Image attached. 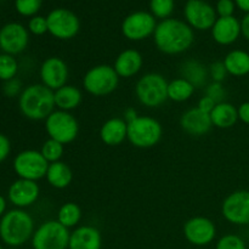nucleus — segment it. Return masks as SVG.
I'll use <instances>...</instances> for the list:
<instances>
[{
    "label": "nucleus",
    "mask_w": 249,
    "mask_h": 249,
    "mask_svg": "<svg viewBox=\"0 0 249 249\" xmlns=\"http://www.w3.org/2000/svg\"><path fill=\"white\" fill-rule=\"evenodd\" d=\"M248 249H249V247H248Z\"/></svg>",
    "instance_id": "nucleus-48"
},
{
    "label": "nucleus",
    "mask_w": 249,
    "mask_h": 249,
    "mask_svg": "<svg viewBox=\"0 0 249 249\" xmlns=\"http://www.w3.org/2000/svg\"><path fill=\"white\" fill-rule=\"evenodd\" d=\"M142 65V55L135 49H126L117 56L113 68L119 78H131L140 72Z\"/></svg>",
    "instance_id": "nucleus-21"
},
{
    "label": "nucleus",
    "mask_w": 249,
    "mask_h": 249,
    "mask_svg": "<svg viewBox=\"0 0 249 249\" xmlns=\"http://www.w3.org/2000/svg\"><path fill=\"white\" fill-rule=\"evenodd\" d=\"M135 95L148 108H157L168 100V82L160 73H147L138 80Z\"/></svg>",
    "instance_id": "nucleus-4"
},
{
    "label": "nucleus",
    "mask_w": 249,
    "mask_h": 249,
    "mask_svg": "<svg viewBox=\"0 0 249 249\" xmlns=\"http://www.w3.org/2000/svg\"><path fill=\"white\" fill-rule=\"evenodd\" d=\"M221 214L233 225H249L248 190H238L229 195L221 204Z\"/></svg>",
    "instance_id": "nucleus-11"
},
{
    "label": "nucleus",
    "mask_w": 249,
    "mask_h": 249,
    "mask_svg": "<svg viewBox=\"0 0 249 249\" xmlns=\"http://www.w3.org/2000/svg\"><path fill=\"white\" fill-rule=\"evenodd\" d=\"M241 34V22L236 17H220L212 28L213 39L220 45H231Z\"/></svg>",
    "instance_id": "nucleus-20"
},
{
    "label": "nucleus",
    "mask_w": 249,
    "mask_h": 249,
    "mask_svg": "<svg viewBox=\"0 0 249 249\" xmlns=\"http://www.w3.org/2000/svg\"><path fill=\"white\" fill-rule=\"evenodd\" d=\"M153 40L160 53L165 55H179L191 48L195 36L187 23L180 19L167 18L157 24Z\"/></svg>",
    "instance_id": "nucleus-1"
},
{
    "label": "nucleus",
    "mask_w": 249,
    "mask_h": 249,
    "mask_svg": "<svg viewBox=\"0 0 249 249\" xmlns=\"http://www.w3.org/2000/svg\"><path fill=\"white\" fill-rule=\"evenodd\" d=\"M209 75L215 83H223L229 74L223 61H215L209 66Z\"/></svg>",
    "instance_id": "nucleus-36"
},
{
    "label": "nucleus",
    "mask_w": 249,
    "mask_h": 249,
    "mask_svg": "<svg viewBox=\"0 0 249 249\" xmlns=\"http://www.w3.org/2000/svg\"><path fill=\"white\" fill-rule=\"evenodd\" d=\"M155 16L145 11H138L129 15L122 23V33L126 39L140 41L152 36L156 31Z\"/></svg>",
    "instance_id": "nucleus-12"
},
{
    "label": "nucleus",
    "mask_w": 249,
    "mask_h": 249,
    "mask_svg": "<svg viewBox=\"0 0 249 249\" xmlns=\"http://www.w3.org/2000/svg\"><path fill=\"white\" fill-rule=\"evenodd\" d=\"M241 33L247 40H249V14L246 15L241 22Z\"/></svg>",
    "instance_id": "nucleus-44"
},
{
    "label": "nucleus",
    "mask_w": 249,
    "mask_h": 249,
    "mask_svg": "<svg viewBox=\"0 0 249 249\" xmlns=\"http://www.w3.org/2000/svg\"><path fill=\"white\" fill-rule=\"evenodd\" d=\"M71 232L57 220L44 221L33 233V249H68Z\"/></svg>",
    "instance_id": "nucleus-8"
},
{
    "label": "nucleus",
    "mask_w": 249,
    "mask_h": 249,
    "mask_svg": "<svg viewBox=\"0 0 249 249\" xmlns=\"http://www.w3.org/2000/svg\"><path fill=\"white\" fill-rule=\"evenodd\" d=\"M224 65L229 74L233 77H245L249 74V53L232 50L224 58Z\"/></svg>",
    "instance_id": "nucleus-27"
},
{
    "label": "nucleus",
    "mask_w": 249,
    "mask_h": 249,
    "mask_svg": "<svg viewBox=\"0 0 249 249\" xmlns=\"http://www.w3.org/2000/svg\"><path fill=\"white\" fill-rule=\"evenodd\" d=\"M101 232L95 226H78L71 232L68 249H101Z\"/></svg>",
    "instance_id": "nucleus-19"
},
{
    "label": "nucleus",
    "mask_w": 249,
    "mask_h": 249,
    "mask_svg": "<svg viewBox=\"0 0 249 249\" xmlns=\"http://www.w3.org/2000/svg\"><path fill=\"white\" fill-rule=\"evenodd\" d=\"M181 78L189 80L195 88H201L206 84L209 71L206 66L197 60L185 61L180 68Z\"/></svg>",
    "instance_id": "nucleus-26"
},
{
    "label": "nucleus",
    "mask_w": 249,
    "mask_h": 249,
    "mask_svg": "<svg viewBox=\"0 0 249 249\" xmlns=\"http://www.w3.org/2000/svg\"><path fill=\"white\" fill-rule=\"evenodd\" d=\"M184 236L191 245L198 247L208 246L216 236L215 224L206 216H194L185 223Z\"/></svg>",
    "instance_id": "nucleus-13"
},
{
    "label": "nucleus",
    "mask_w": 249,
    "mask_h": 249,
    "mask_svg": "<svg viewBox=\"0 0 249 249\" xmlns=\"http://www.w3.org/2000/svg\"><path fill=\"white\" fill-rule=\"evenodd\" d=\"M53 97H55V106L57 107V109L71 112L79 106L83 100V94L74 85L66 84L65 87L53 91Z\"/></svg>",
    "instance_id": "nucleus-24"
},
{
    "label": "nucleus",
    "mask_w": 249,
    "mask_h": 249,
    "mask_svg": "<svg viewBox=\"0 0 249 249\" xmlns=\"http://www.w3.org/2000/svg\"><path fill=\"white\" fill-rule=\"evenodd\" d=\"M215 105H216L215 101H213L211 97L207 96V95H204V96H202L201 99L198 100V104H197L196 107H198L201 111L211 114V112L213 111V108L215 107Z\"/></svg>",
    "instance_id": "nucleus-41"
},
{
    "label": "nucleus",
    "mask_w": 249,
    "mask_h": 249,
    "mask_svg": "<svg viewBox=\"0 0 249 249\" xmlns=\"http://www.w3.org/2000/svg\"><path fill=\"white\" fill-rule=\"evenodd\" d=\"M123 119L126 122V123H131L133 121H135L136 118L139 117L138 114V111H136L134 107H128V108L124 111V114H123Z\"/></svg>",
    "instance_id": "nucleus-43"
},
{
    "label": "nucleus",
    "mask_w": 249,
    "mask_h": 249,
    "mask_svg": "<svg viewBox=\"0 0 249 249\" xmlns=\"http://www.w3.org/2000/svg\"><path fill=\"white\" fill-rule=\"evenodd\" d=\"M10 151H11L10 140L4 134H0V163L6 160L7 156L10 155Z\"/></svg>",
    "instance_id": "nucleus-40"
},
{
    "label": "nucleus",
    "mask_w": 249,
    "mask_h": 249,
    "mask_svg": "<svg viewBox=\"0 0 249 249\" xmlns=\"http://www.w3.org/2000/svg\"><path fill=\"white\" fill-rule=\"evenodd\" d=\"M236 4L241 10L249 14V0H236Z\"/></svg>",
    "instance_id": "nucleus-45"
},
{
    "label": "nucleus",
    "mask_w": 249,
    "mask_h": 249,
    "mask_svg": "<svg viewBox=\"0 0 249 249\" xmlns=\"http://www.w3.org/2000/svg\"><path fill=\"white\" fill-rule=\"evenodd\" d=\"M18 71V63L16 58L9 53H1L0 55V80H11L16 77Z\"/></svg>",
    "instance_id": "nucleus-31"
},
{
    "label": "nucleus",
    "mask_w": 249,
    "mask_h": 249,
    "mask_svg": "<svg viewBox=\"0 0 249 249\" xmlns=\"http://www.w3.org/2000/svg\"><path fill=\"white\" fill-rule=\"evenodd\" d=\"M40 195V189L36 181L18 179L9 187V199L15 207L22 209L32 206Z\"/></svg>",
    "instance_id": "nucleus-17"
},
{
    "label": "nucleus",
    "mask_w": 249,
    "mask_h": 249,
    "mask_svg": "<svg viewBox=\"0 0 249 249\" xmlns=\"http://www.w3.org/2000/svg\"><path fill=\"white\" fill-rule=\"evenodd\" d=\"M45 130L49 138L67 145L77 139L79 124L71 112L56 109L45 119Z\"/></svg>",
    "instance_id": "nucleus-7"
},
{
    "label": "nucleus",
    "mask_w": 249,
    "mask_h": 249,
    "mask_svg": "<svg viewBox=\"0 0 249 249\" xmlns=\"http://www.w3.org/2000/svg\"><path fill=\"white\" fill-rule=\"evenodd\" d=\"M0 249H2V248H1V246H0Z\"/></svg>",
    "instance_id": "nucleus-47"
},
{
    "label": "nucleus",
    "mask_w": 249,
    "mask_h": 249,
    "mask_svg": "<svg viewBox=\"0 0 249 249\" xmlns=\"http://www.w3.org/2000/svg\"><path fill=\"white\" fill-rule=\"evenodd\" d=\"M21 89H22V84L18 79L14 78L11 80H7L5 82L4 88H2V91L4 94L6 95L7 97H15L17 95H21Z\"/></svg>",
    "instance_id": "nucleus-38"
},
{
    "label": "nucleus",
    "mask_w": 249,
    "mask_h": 249,
    "mask_svg": "<svg viewBox=\"0 0 249 249\" xmlns=\"http://www.w3.org/2000/svg\"><path fill=\"white\" fill-rule=\"evenodd\" d=\"M48 32L60 40L74 38L80 28L78 17L72 11L66 9H56L46 17Z\"/></svg>",
    "instance_id": "nucleus-10"
},
{
    "label": "nucleus",
    "mask_w": 249,
    "mask_h": 249,
    "mask_svg": "<svg viewBox=\"0 0 249 249\" xmlns=\"http://www.w3.org/2000/svg\"><path fill=\"white\" fill-rule=\"evenodd\" d=\"M211 119L213 126H216L219 129H229L237 123V108L232 104L226 101L216 104L213 111L211 112Z\"/></svg>",
    "instance_id": "nucleus-23"
},
{
    "label": "nucleus",
    "mask_w": 249,
    "mask_h": 249,
    "mask_svg": "<svg viewBox=\"0 0 249 249\" xmlns=\"http://www.w3.org/2000/svg\"><path fill=\"white\" fill-rule=\"evenodd\" d=\"M39 74H40L41 84L48 87L53 91H56L67 84L70 71L67 63L62 58L51 56L41 63Z\"/></svg>",
    "instance_id": "nucleus-14"
},
{
    "label": "nucleus",
    "mask_w": 249,
    "mask_h": 249,
    "mask_svg": "<svg viewBox=\"0 0 249 249\" xmlns=\"http://www.w3.org/2000/svg\"><path fill=\"white\" fill-rule=\"evenodd\" d=\"M163 136V128L157 119L147 116H139L128 123L126 140L138 148H151L157 145Z\"/></svg>",
    "instance_id": "nucleus-5"
},
{
    "label": "nucleus",
    "mask_w": 249,
    "mask_h": 249,
    "mask_svg": "<svg viewBox=\"0 0 249 249\" xmlns=\"http://www.w3.org/2000/svg\"><path fill=\"white\" fill-rule=\"evenodd\" d=\"M43 0H16V10L23 16H33L39 11Z\"/></svg>",
    "instance_id": "nucleus-34"
},
{
    "label": "nucleus",
    "mask_w": 249,
    "mask_h": 249,
    "mask_svg": "<svg viewBox=\"0 0 249 249\" xmlns=\"http://www.w3.org/2000/svg\"><path fill=\"white\" fill-rule=\"evenodd\" d=\"M150 6L153 16L167 19L174 10V0H151Z\"/></svg>",
    "instance_id": "nucleus-32"
},
{
    "label": "nucleus",
    "mask_w": 249,
    "mask_h": 249,
    "mask_svg": "<svg viewBox=\"0 0 249 249\" xmlns=\"http://www.w3.org/2000/svg\"><path fill=\"white\" fill-rule=\"evenodd\" d=\"M34 220L23 209H12L2 215L0 221V237L2 242L18 247L28 242L34 233Z\"/></svg>",
    "instance_id": "nucleus-3"
},
{
    "label": "nucleus",
    "mask_w": 249,
    "mask_h": 249,
    "mask_svg": "<svg viewBox=\"0 0 249 249\" xmlns=\"http://www.w3.org/2000/svg\"><path fill=\"white\" fill-rule=\"evenodd\" d=\"M233 10H235V4L232 0H219L216 5V11L220 17L232 16Z\"/></svg>",
    "instance_id": "nucleus-39"
},
{
    "label": "nucleus",
    "mask_w": 249,
    "mask_h": 249,
    "mask_svg": "<svg viewBox=\"0 0 249 249\" xmlns=\"http://www.w3.org/2000/svg\"><path fill=\"white\" fill-rule=\"evenodd\" d=\"M29 36L27 29L19 23H7L0 29V49L4 53L17 55L26 50Z\"/></svg>",
    "instance_id": "nucleus-16"
},
{
    "label": "nucleus",
    "mask_w": 249,
    "mask_h": 249,
    "mask_svg": "<svg viewBox=\"0 0 249 249\" xmlns=\"http://www.w3.org/2000/svg\"><path fill=\"white\" fill-rule=\"evenodd\" d=\"M82 219V209L74 202H67L62 204L57 212V219L56 220L63 225L65 228H74L79 224Z\"/></svg>",
    "instance_id": "nucleus-29"
},
{
    "label": "nucleus",
    "mask_w": 249,
    "mask_h": 249,
    "mask_svg": "<svg viewBox=\"0 0 249 249\" xmlns=\"http://www.w3.org/2000/svg\"><path fill=\"white\" fill-rule=\"evenodd\" d=\"M206 95L211 97L213 101H215V104H220V102H224V100H225L226 90L221 83L213 82L207 87Z\"/></svg>",
    "instance_id": "nucleus-35"
},
{
    "label": "nucleus",
    "mask_w": 249,
    "mask_h": 249,
    "mask_svg": "<svg viewBox=\"0 0 249 249\" xmlns=\"http://www.w3.org/2000/svg\"><path fill=\"white\" fill-rule=\"evenodd\" d=\"M5 209H6V201L2 196H0V216L4 215Z\"/></svg>",
    "instance_id": "nucleus-46"
},
{
    "label": "nucleus",
    "mask_w": 249,
    "mask_h": 249,
    "mask_svg": "<svg viewBox=\"0 0 249 249\" xmlns=\"http://www.w3.org/2000/svg\"><path fill=\"white\" fill-rule=\"evenodd\" d=\"M18 106L26 118L45 121L55 111L53 91L43 84L29 85L19 95Z\"/></svg>",
    "instance_id": "nucleus-2"
},
{
    "label": "nucleus",
    "mask_w": 249,
    "mask_h": 249,
    "mask_svg": "<svg viewBox=\"0 0 249 249\" xmlns=\"http://www.w3.org/2000/svg\"><path fill=\"white\" fill-rule=\"evenodd\" d=\"M46 180L53 187L57 190L66 189L71 185L73 179V173L70 165L62 160L50 163L46 172Z\"/></svg>",
    "instance_id": "nucleus-25"
},
{
    "label": "nucleus",
    "mask_w": 249,
    "mask_h": 249,
    "mask_svg": "<svg viewBox=\"0 0 249 249\" xmlns=\"http://www.w3.org/2000/svg\"><path fill=\"white\" fill-rule=\"evenodd\" d=\"M49 164L40 151L26 150L15 157L14 170L19 179L38 181L46 177Z\"/></svg>",
    "instance_id": "nucleus-9"
},
{
    "label": "nucleus",
    "mask_w": 249,
    "mask_h": 249,
    "mask_svg": "<svg viewBox=\"0 0 249 249\" xmlns=\"http://www.w3.org/2000/svg\"><path fill=\"white\" fill-rule=\"evenodd\" d=\"M29 31L36 36H43L48 32V21L45 17L34 16L28 23Z\"/></svg>",
    "instance_id": "nucleus-37"
},
{
    "label": "nucleus",
    "mask_w": 249,
    "mask_h": 249,
    "mask_svg": "<svg viewBox=\"0 0 249 249\" xmlns=\"http://www.w3.org/2000/svg\"><path fill=\"white\" fill-rule=\"evenodd\" d=\"M100 139L107 146H118L128 139V123L123 118L113 117L102 124Z\"/></svg>",
    "instance_id": "nucleus-22"
},
{
    "label": "nucleus",
    "mask_w": 249,
    "mask_h": 249,
    "mask_svg": "<svg viewBox=\"0 0 249 249\" xmlns=\"http://www.w3.org/2000/svg\"><path fill=\"white\" fill-rule=\"evenodd\" d=\"M182 130L192 136H202L208 133L213 126L211 114L201 111L198 107H194L185 112L180 118Z\"/></svg>",
    "instance_id": "nucleus-18"
},
{
    "label": "nucleus",
    "mask_w": 249,
    "mask_h": 249,
    "mask_svg": "<svg viewBox=\"0 0 249 249\" xmlns=\"http://www.w3.org/2000/svg\"><path fill=\"white\" fill-rule=\"evenodd\" d=\"M63 146L65 145H62L58 141L49 138L43 143V146H41L40 152L49 163H55L61 160V158H62L63 152H65V147Z\"/></svg>",
    "instance_id": "nucleus-30"
},
{
    "label": "nucleus",
    "mask_w": 249,
    "mask_h": 249,
    "mask_svg": "<svg viewBox=\"0 0 249 249\" xmlns=\"http://www.w3.org/2000/svg\"><path fill=\"white\" fill-rule=\"evenodd\" d=\"M196 88L184 78H177L168 83V99L174 102H185L191 99Z\"/></svg>",
    "instance_id": "nucleus-28"
},
{
    "label": "nucleus",
    "mask_w": 249,
    "mask_h": 249,
    "mask_svg": "<svg viewBox=\"0 0 249 249\" xmlns=\"http://www.w3.org/2000/svg\"><path fill=\"white\" fill-rule=\"evenodd\" d=\"M238 112V119L241 122H243L245 124L249 125V101L243 102L240 105V107L237 108Z\"/></svg>",
    "instance_id": "nucleus-42"
},
{
    "label": "nucleus",
    "mask_w": 249,
    "mask_h": 249,
    "mask_svg": "<svg viewBox=\"0 0 249 249\" xmlns=\"http://www.w3.org/2000/svg\"><path fill=\"white\" fill-rule=\"evenodd\" d=\"M185 17L189 26L198 31L213 28L216 21L213 7L202 0H189L185 6Z\"/></svg>",
    "instance_id": "nucleus-15"
},
{
    "label": "nucleus",
    "mask_w": 249,
    "mask_h": 249,
    "mask_svg": "<svg viewBox=\"0 0 249 249\" xmlns=\"http://www.w3.org/2000/svg\"><path fill=\"white\" fill-rule=\"evenodd\" d=\"M215 249H248L246 246V242L237 235H232V233H229V235L223 236V237L219 238V241L216 242Z\"/></svg>",
    "instance_id": "nucleus-33"
},
{
    "label": "nucleus",
    "mask_w": 249,
    "mask_h": 249,
    "mask_svg": "<svg viewBox=\"0 0 249 249\" xmlns=\"http://www.w3.org/2000/svg\"><path fill=\"white\" fill-rule=\"evenodd\" d=\"M119 75L113 66L97 65L90 68L83 78V88L88 94L101 97L112 94L118 88Z\"/></svg>",
    "instance_id": "nucleus-6"
}]
</instances>
